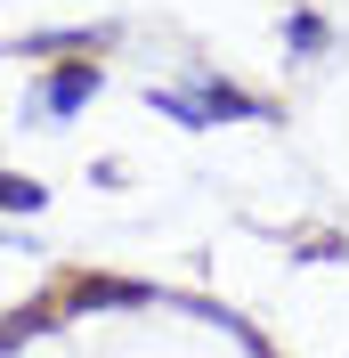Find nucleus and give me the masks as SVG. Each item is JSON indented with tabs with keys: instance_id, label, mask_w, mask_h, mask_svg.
I'll return each mask as SVG.
<instances>
[{
	"instance_id": "20e7f679",
	"label": "nucleus",
	"mask_w": 349,
	"mask_h": 358,
	"mask_svg": "<svg viewBox=\"0 0 349 358\" xmlns=\"http://www.w3.org/2000/svg\"><path fill=\"white\" fill-rule=\"evenodd\" d=\"M66 310H73L66 293H49V301H33V310H17V317H0V358L17 350V342H33V334H41V326H57V317H66Z\"/></svg>"
},
{
	"instance_id": "7ed1b4c3",
	"label": "nucleus",
	"mask_w": 349,
	"mask_h": 358,
	"mask_svg": "<svg viewBox=\"0 0 349 358\" xmlns=\"http://www.w3.org/2000/svg\"><path fill=\"white\" fill-rule=\"evenodd\" d=\"M66 301H89V310H138V301H154V285H138V277H82V285L66 293Z\"/></svg>"
},
{
	"instance_id": "f257e3e1",
	"label": "nucleus",
	"mask_w": 349,
	"mask_h": 358,
	"mask_svg": "<svg viewBox=\"0 0 349 358\" xmlns=\"http://www.w3.org/2000/svg\"><path fill=\"white\" fill-rule=\"evenodd\" d=\"M89 98H98V57H57V66L41 73V90H33V114H57V122H73Z\"/></svg>"
},
{
	"instance_id": "39448f33",
	"label": "nucleus",
	"mask_w": 349,
	"mask_h": 358,
	"mask_svg": "<svg viewBox=\"0 0 349 358\" xmlns=\"http://www.w3.org/2000/svg\"><path fill=\"white\" fill-rule=\"evenodd\" d=\"M325 33H333V24L317 17V8H292V17H284V57H317Z\"/></svg>"
},
{
	"instance_id": "423d86ee",
	"label": "nucleus",
	"mask_w": 349,
	"mask_h": 358,
	"mask_svg": "<svg viewBox=\"0 0 349 358\" xmlns=\"http://www.w3.org/2000/svg\"><path fill=\"white\" fill-rule=\"evenodd\" d=\"M0 212H24V220H33V212H49V187H41V179L0 171Z\"/></svg>"
},
{
	"instance_id": "f03ea898",
	"label": "nucleus",
	"mask_w": 349,
	"mask_h": 358,
	"mask_svg": "<svg viewBox=\"0 0 349 358\" xmlns=\"http://www.w3.org/2000/svg\"><path fill=\"white\" fill-rule=\"evenodd\" d=\"M187 98L203 106V122H276V106L252 98V90H236V82H195Z\"/></svg>"
}]
</instances>
